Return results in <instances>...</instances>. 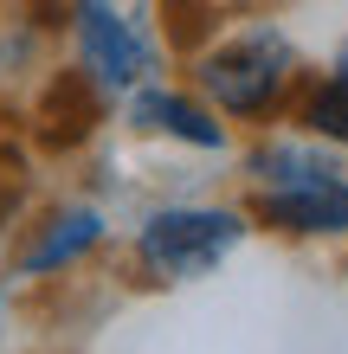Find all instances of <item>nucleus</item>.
Listing matches in <instances>:
<instances>
[{"label": "nucleus", "instance_id": "1", "mask_svg": "<svg viewBox=\"0 0 348 354\" xmlns=\"http://www.w3.org/2000/svg\"><path fill=\"white\" fill-rule=\"evenodd\" d=\"M291 65H297L291 39L271 26H252V32H239L219 52L200 58V84H207V97L226 116H264L277 103V91L291 84Z\"/></svg>", "mask_w": 348, "mask_h": 354}, {"label": "nucleus", "instance_id": "2", "mask_svg": "<svg viewBox=\"0 0 348 354\" xmlns=\"http://www.w3.org/2000/svg\"><path fill=\"white\" fill-rule=\"evenodd\" d=\"M239 239H245V219L226 213V206H168V213H155L142 225L136 252L161 283H181V277L213 270Z\"/></svg>", "mask_w": 348, "mask_h": 354}, {"label": "nucleus", "instance_id": "3", "mask_svg": "<svg viewBox=\"0 0 348 354\" xmlns=\"http://www.w3.org/2000/svg\"><path fill=\"white\" fill-rule=\"evenodd\" d=\"M264 194H258V219L277 232H348V180L336 168H316L291 149L264 155Z\"/></svg>", "mask_w": 348, "mask_h": 354}, {"label": "nucleus", "instance_id": "4", "mask_svg": "<svg viewBox=\"0 0 348 354\" xmlns=\"http://www.w3.org/2000/svg\"><path fill=\"white\" fill-rule=\"evenodd\" d=\"M77 39H84V71L104 91H129L136 77H142V65H149L142 39L122 26L104 0H77Z\"/></svg>", "mask_w": 348, "mask_h": 354}, {"label": "nucleus", "instance_id": "5", "mask_svg": "<svg viewBox=\"0 0 348 354\" xmlns=\"http://www.w3.org/2000/svg\"><path fill=\"white\" fill-rule=\"evenodd\" d=\"M97 116H104V84L91 71L46 77V91H39V142L46 149H77L97 129Z\"/></svg>", "mask_w": 348, "mask_h": 354}, {"label": "nucleus", "instance_id": "6", "mask_svg": "<svg viewBox=\"0 0 348 354\" xmlns=\"http://www.w3.org/2000/svg\"><path fill=\"white\" fill-rule=\"evenodd\" d=\"M97 239H104V213H91V206H65V213L19 252V270H58V264H71L77 252H91Z\"/></svg>", "mask_w": 348, "mask_h": 354}, {"label": "nucleus", "instance_id": "7", "mask_svg": "<svg viewBox=\"0 0 348 354\" xmlns=\"http://www.w3.org/2000/svg\"><path fill=\"white\" fill-rule=\"evenodd\" d=\"M136 122H142V129H168V136H181V142H194V149H219V142H226V129H219L200 103L168 97V91L136 97Z\"/></svg>", "mask_w": 348, "mask_h": 354}, {"label": "nucleus", "instance_id": "8", "mask_svg": "<svg viewBox=\"0 0 348 354\" xmlns=\"http://www.w3.org/2000/svg\"><path fill=\"white\" fill-rule=\"evenodd\" d=\"M303 122H310L316 136H329V142H348V77L316 84L310 103H303Z\"/></svg>", "mask_w": 348, "mask_h": 354}, {"label": "nucleus", "instance_id": "9", "mask_svg": "<svg viewBox=\"0 0 348 354\" xmlns=\"http://www.w3.org/2000/svg\"><path fill=\"white\" fill-rule=\"evenodd\" d=\"M336 77H348V46H342V58H336Z\"/></svg>", "mask_w": 348, "mask_h": 354}]
</instances>
